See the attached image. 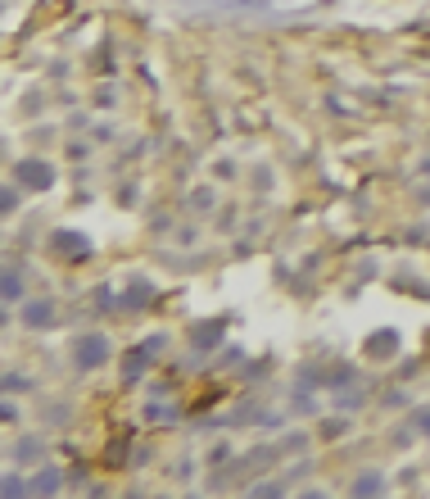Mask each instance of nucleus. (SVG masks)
Wrapping results in <instances>:
<instances>
[{
  "label": "nucleus",
  "mask_w": 430,
  "mask_h": 499,
  "mask_svg": "<svg viewBox=\"0 0 430 499\" xmlns=\"http://www.w3.org/2000/svg\"><path fill=\"white\" fill-rule=\"evenodd\" d=\"M105 358H109V340L105 336H86L82 345H77V368H96Z\"/></svg>",
  "instance_id": "f257e3e1"
},
{
  "label": "nucleus",
  "mask_w": 430,
  "mask_h": 499,
  "mask_svg": "<svg viewBox=\"0 0 430 499\" xmlns=\"http://www.w3.org/2000/svg\"><path fill=\"white\" fill-rule=\"evenodd\" d=\"M54 250H68V254H73V263H77L91 245H86L82 236H73V232H59V236H54Z\"/></svg>",
  "instance_id": "7ed1b4c3"
},
{
  "label": "nucleus",
  "mask_w": 430,
  "mask_h": 499,
  "mask_svg": "<svg viewBox=\"0 0 430 499\" xmlns=\"http://www.w3.org/2000/svg\"><path fill=\"white\" fill-rule=\"evenodd\" d=\"M23 323H32V327L50 323V304H28V309H23Z\"/></svg>",
  "instance_id": "20e7f679"
},
{
  "label": "nucleus",
  "mask_w": 430,
  "mask_h": 499,
  "mask_svg": "<svg viewBox=\"0 0 430 499\" xmlns=\"http://www.w3.org/2000/svg\"><path fill=\"white\" fill-rule=\"evenodd\" d=\"M19 182H28L32 191H45V186L54 182V168H50V163H36V159H28V163H19Z\"/></svg>",
  "instance_id": "f03ea898"
}]
</instances>
